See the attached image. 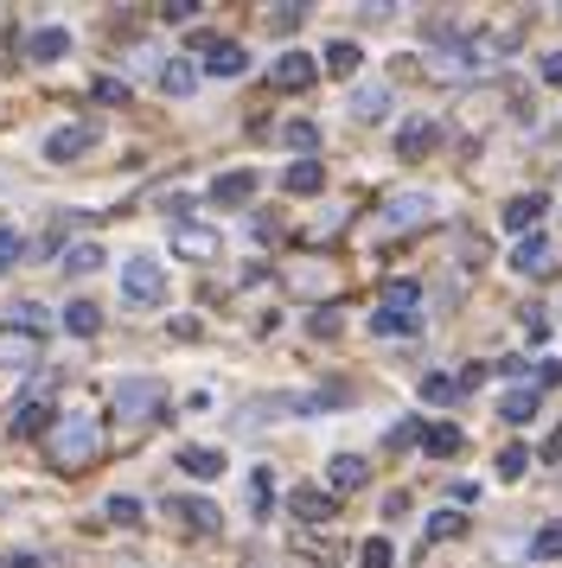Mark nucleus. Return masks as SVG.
I'll list each match as a JSON object with an SVG mask.
<instances>
[{
  "label": "nucleus",
  "instance_id": "obj_1",
  "mask_svg": "<svg viewBox=\"0 0 562 568\" xmlns=\"http://www.w3.org/2000/svg\"><path fill=\"white\" fill-rule=\"evenodd\" d=\"M122 301H128V307H141V313L167 301V268H160V256L134 250V256L122 262Z\"/></svg>",
  "mask_w": 562,
  "mask_h": 568
},
{
  "label": "nucleus",
  "instance_id": "obj_2",
  "mask_svg": "<svg viewBox=\"0 0 562 568\" xmlns=\"http://www.w3.org/2000/svg\"><path fill=\"white\" fill-rule=\"evenodd\" d=\"M97 141H102L97 122H64V129L46 134V160H58V166H64V160H83Z\"/></svg>",
  "mask_w": 562,
  "mask_h": 568
},
{
  "label": "nucleus",
  "instance_id": "obj_3",
  "mask_svg": "<svg viewBox=\"0 0 562 568\" xmlns=\"http://www.w3.org/2000/svg\"><path fill=\"white\" fill-rule=\"evenodd\" d=\"M51 428V396H20L13 409H7V435L13 440H32Z\"/></svg>",
  "mask_w": 562,
  "mask_h": 568
},
{
  "label": "nucleus",
  "instance_id": "obj_4",
  "mask_svg": "<svg viewBox=\"0 0 562 568\" xmlns=\"http://www.w3.org/2000/svg\"><path fill=\"white\" fill-rule=\"evenodd\" d=\"M160 409V384H148V377H128V384H116V422H141V415Z\"/></svg>",
  "mask_w": 562,
  "mask_h": 568
},
{
  "label": "nucleus",
  "instance_id": "obj_5",
  "mask_svg": "<svg viewBox=\"0 0 562 568\" xmlns=\"http://www.w3.org/2000/svg\"><path fill=\"white\" fill-rule=\"evenodd\" d=\"M167 517H179V524L199 530V537H218V524H224V511H218L211 498H167Z\"/></svg>",
  "mask_w": 562,
  "mask_h": 568
},
{
  "label": "nucleus",
  "instance_id": "obj_6",
  "mask_svg": "<svg viewBox=\"0 0 562 568\" xmlns=\"http://www.w3.org/2000/svg\"><path fill=\"white\" fill-rule=\"evenodd\" d=\"M250 71V52L237 39H211L204 45V78H243Z\"/></svg>",
  "mask_w": 562,
  "mask_h": 568
},
{
  "label": "nucleus",
  "instance_id": "obj_7",
  "mask_svg": "<svg viewBox=\"0 0 562 568\" xmlns=\"http://www.w3.org/2000/svg\"><path fill=\"white\" fill-rule=\"evenodd\" d=\"M313 78H320V64H313L307 52H281L275 71H269V83H275V90H307Z\"/></svg>",
  "mask_w": 562,
  "mask_h": 568
},
{
  "label": "nucleus",
  "instance_id": "obj_8",
  "mask_svg": "<svg viewBox=\"0 0 562 568\" xmlns=\"http://www.w3.org/2000/svg\"><path fill=\"white\" fill-rule=\"evenodd\" d=\"M429 460H454L460 447H466V435H460L454 422H422V440H415Z\"/></svg>",
  "mask_w": 562,
  "mask_h": 568
},
{
  "label": "nucleus",
  "instance_id": "obj_9",
  "mask_svg": "<svg viewBox=\"0 0 562 568\" xmlns=\"http://www.w3.org/2000/svg\"><path fill=\"white\" fill-rule=\"evenodd\" d=\"M255 199V173H224V180H211V205L218 211H243Z\"/></svg>",
  "mask_w": 562,
  "mask_h": 568
},
{
  "label": "nucleus",
  "instance_id": "obj_10",
  "mask_svg": "<svg viewBox=\"0 0 562 568\" xmlns=\"http://www.w3.org/2000/svg\"><path fill=\"white\" fill-rule=\"evenodd\" d=\"M364 479H371V460H364V454H332L327 460V486L332 491H358Z\"/></svg>",
  "mask_w": 562,
  "mask_h": 568
},
{
  "label": "nucleus",
  "instance_id": "obj_11",
  "mask_svg": "<svg viewBox=\"0 0 562 568\" xmlns=\"http://www.w3.org/2000/svg\"><path fill=\"white\" fill-rule=\"evenodd\" d=\"M434 141H441V129L415 115V122H403V129H397V160H422V154H434Z\"/></svg>",
  "mask_w": 562,
  "mask_h": 568
},
{
  "label": "nucleus",
  "instance_id": "obj_12",
  "mask_svg": "<svg viewBox=\"0 0 562 568\" xmlns=\"http://www.w3.org/2000/svg\"><path fill=\"white\" fill-rule=\"evenodd\" d=\"M543 211H550V199H543V192H518V199L505 205V217H499V224H505V231H518V236H531V224L543 217Z\"/></svg>",
  "mask_w": 562,
  "mask_h": 568
},
{
  "label": "nucleus",
  "instance_id": "obj_13",
  "mask_svg": "<svg viewBox=\"0 0 562 568\" xmlns=\"http://www.w3.org/2000/svg\"><path fill=\"white\" fill-rule=\"evenodd\" d=\"M64 52H71V32L64 27H39L32 39H26V58H32V64H58Z\"/></svg>",
  "mask_w": 562,
  "mask_h": 568
},
{
  "label": "nucleus",
  "instance_id": "obj_14",
  "mask_svg": "<svg viewBox=\"0 0 562 568\" xmlns=\"http://www.w3.org/2000/svg\"><path fill=\"white\" fill-rule=\"evenodd\" d=\"M173 250H179V256H192V262H211V256H218V231H204V224H179Z\"/></svg>",
  "mask_w": 562,
  "mask_h": 568
},
{
  "label": "nucleus",
  "instance_id": "obj_15",
  "mask_svg": "<svg viewBox=\"0 0 562 568\" xmlns=\"http://www.w3.org/2000/svg\"><path fill=\"white\" fill-rule=\"evenodd\" d=\"M288 505H294V517H301V524H327V517L339 511V498H332V491H320V486H301Z\"/></svg>",
  "mask_w": 562,
  "mask_h": 568
},
{
  "label": "nucleus",
  "instance_id": "obj_16",
  "mask_svg": "<svg viewBox=\"0 0 562 568\" xmlns=\"http://www.w3.org/2000/svg\"><path fill=\"white\" fill-rule=\"evenodd\" d=\"M160 90H167V97H192V90H199V64H192V58H167V64H160Z\"/></svg>",
  "mask_w": 562,
  "mask_h": 568
},
{
  "label": "nucleus",
  "instance_id": "obj_17",
  "mask_svg": "<svg viewBox=\"0 0 562 568\" xmlns=\"http://www.w3.org/2000/svg\"><path fill=\"white\" fill-rule=\"evenodd\" d=\"M281 185H288L294 199H313V192L327 185V166H320V160H294V166L281 173Z\"/></svg>",
  "mask_w": 562,
  "mask_h": 568
},
{
  "label": "nucleus",
  "instance_id": "obj_18",
  "mask_svg": "<svg viewBox=\"0 0 562 568\" xmlns=\"http://www.w3.org/2000/svg\"><path fill=\"white\" fill-rule=\"evenodd\" d=\"M32 358H39V338H32V333H13V326H0V364H7V371L20 364V371H26Z\"/></svg>",
  "mask_w": 562,
  "mask_h": 568
},
{
  "label": "nucleus",
  "instance_id": "obj_19",
  "mask_svg": "<svg viewBox=\"0 0 562 568\" xmlns=\"http://www.w3.org/2000/svg\"><path fill=\"white\" fill-rule=\"evenodd\" d=\"M179 473H192V479H218V473H224V454H218V447H179Z\"/></svg>",
  "mask_w": 562,
  "mask_h": 568
},
{
  "label": "nucleus",
  "instance_id": "obj_20",
  "mask_svg": "<svg viewBox=\"0 0 562 568\" xmlns=\"http://www.w3.org/2000/svg\"><path fill=\"white\" fill-rule=\"evenodd\" d=\"M64 333L71 338H97L102 333V307L97 301H71V307H64Z\"/></svg>",
  "mask_w": 562,
  "mask_h": 568
},
{
  "label": "nucleus",
  "instance_id": "obj_21",
  "mask_svg": "<svg viewBox=\"0 0 562 568\" xmlns=\"http://www.w3.org/2000/svg\"><path fill=\"white\" fill-rule=\"evenodd\" d=\"M422 217H434V199H422V192H409V199H390V205H383V224H422Z\"/></svg>",
  "mask_w": 562,
  "mask_h": 568
},
{
  "label": "nucleus",
  "instance_id": "obj_22",
  "mask_svg": "<svg viewBox=\"0 0 562 568\" xmlns=\"http://www.w3.org/2000/svg\"><path fill=\"white\" fill-rule=\"evenodd\" d=\"M536 403H543V389H511V396H499V415H505V422H511V428H524V422H531V415H536Z\"/></svg>",
  "mask_w": 562,
  "mask_h": 568
},
{
  "label": "nucleus",
  "instance_id": "obj_23",
  "mask_svg": "<svg viewBox=\"0 0 562 568\" xmlns=\"http://www.w3.org/2000/svg\"><path fill=\"white\" fill-rule=\"evenodd\" d=\"M371 333H378V338H415V333H422V320H415V313L378 307V313H371Z\"/></svg>",
  "mask_w": 562,
  "mask_h": 568
},
{
  "label": "nucleus",
  "instance_id": "obj_24",
  "mask_svg": "<svg viewBox=\"0 0 562 568\" xmlns=\"http://www.w3.org/2000/svg\"><path fill=\"white\" fill-rule=\"evenodd\" d=\"M64 435H71V440H58V460H64V466L90 460V447H97V440H90V422H83V415H77V422H64Z\"/></svg>",
  "mask_w": 562,
  "mask_h": 568
},
{
  "label": "nucleus",
  "instance_id": "obj_25",
  "mask_svg": "<svg viewBox=\"0 0 562 568\" xmlns=\"http://www.w3.org/2000/svg\"><path fill=\"white\" fill-rule=\"evenodd\" d=\"M543 262H550V243H543V236H518V250H511V268H518V275H531V268H543Z\"/></svg>",
  "mask_w": 562,
  "mask_h": 568
},
{
  "label": "nucleus",
  "instance_id": "obj_26",
  "mask_svg": "<svg viewBox=\"0 0 562 568\" xmlns=\"http://www.w3.org/2000/svg\"><path fill=\"white\" fill-rule=\"evenodd\" d=\"M281 141H288L301 160H313V154H320V122H288V129H281Z\"/></svg>",
  "mask_w": 562,
  "mask_h": 568
},
{
  "label": "nucleus",
  "instance_id": "obj_27",
  "mask_svg": "<svg viewBox=\"0 0 562 568\" xmlns=\"http://www.w3.org/2000/svg\"><path fill=\"white\" fill-rule=\"evenodd\" d=\"M422 403H441V409H454V403H460V384L448 377V371H429V377H422Z\"/></svg>",
  "mask_w": 562,
  "mask_h": 568
},
{
  "label": "nucleus",
  "instance_id": "obj_28",
  "mask_svg": "<svg viewBox=\"0 0 562 568\" xmlns=\"http://www.w3.org/2000/svg\"><path fill=\"white\" fill-rule=\"evenodd\" d=\"M383 109H390V90H383V83H371V90H358V97H352V115H358V122H378Z\"/></svg>",
  "mask_w": 562,
  "mask_h": 568
},
{
  "label": "nucleus",
  "instance_id": "obj_29",
  "mask_svg": "<svg viewBox=\"0 0 562 568\" xmlns=\"http://www.w3.org/2000/svg\"><path fill=\"white\" fill-rule=\"evenodd\" d=\"M383 307L390 313H415L422 307V282H390L383 287Z\"/></svg>",
  "mask_w": 562,
  "mask_h": 568
},
{
  "label": "nucleus",
  "instance_id": "obj_30",
  "mask_svg": "<svg viewBox=\"0 0 562 568\" xmlns=\"http://www.w3.org/2000/svg\"><path fill=\"white\" fill-rule=\"evenodd\" d=\"M531 556H536V562H562V524H543V530H536Z\"/></svg>",
  "mask_w": 562,
  "mask_h": 568
},
{
  "label": "nucleus",
  "instance_id": "obj_31",
  "mask_svg": "<svg viewBox=\"0 0 562 568\" xmlns=\"http://www.w3.org/2000/svg\"><path fill=\"white\" fill-rule=\"evenodd\" d=\"M250 505H255V517L275 505V473H269V466H255L250 473Z\"/></svg>",
  "mask_w": 562,
  "mask_h": 568
},
{
  "label": "nucleus",
  "instance_id": "obj_32",
  "mask_svg": "<svg viewBox=\"0 0 562 568\" xmlns=\"http://www.w3.org/2000/svg\"><path fill=\"white\" fill-rule=\"evenodd\" d=\"M90 268H102L97 243H77V250H64V275H90Z\"/></svg>",
  "mask_w": 562,
  "mask_h": 568
},
{
  "label": "nucleus",
  "instance_id": "obj_33",
  "mask_svg": "<svg viewBox=\"0 0 562 568\" xmlns=\"http://www.w3.org/2000/svg\"><path fill=\"white\" fill-rule=\"evenodd\" d=\"M358 568H397V549H390V537H371L364 549H358Z\"/></svg>",
  "mask_w": 562,
  "mask_h": 568
},
{
  "label": "nucleus",
  "instance_id": "obj_34",
  "mask_svg": "<svg viewBox=\"0 0 562 568\" xmlns=\"http://www.w3.org/2000/svg\"><path fill=\"white\" fill-rule=\"evenodd\" d=\"M327 71H339V78H352V71H358V45H352V39L327 45Z\"/></svg>",
  "mask_w": 562,
  "mask_h": 568
},
{
  "label": "nucleus",
  "instance_id": "obj_35",
  "mask_svg": "<svg viewBox=\"0 0 562 568\" xmlns=\"http://www.w3.org/2000/svg\"><path fill=\"white\" fill-rule=\"evenodd\" d=\"M460 530H466V517L460 511H434L429 517V542H448V537H460Z\"/></svg>",
  "mask_w": 562,
  "mask_h": 568
},
{
  "label": "nucleus",
  "instance_id": "obj_36",
  "mask_svg": "<svg viewBox=\"0 0 562 568\" xmlns=\"http://www.w3.org/2000/svg\"><path fill=\"white\" fill-rule=\"evenodd\" d=\"M390 447H397V454H403V447H415V440H422V422H415V415H403V422H397V428H390Z\"/></svg>",
  "mask_w": 562,
  "mask_h": 568
},
{
  "label": "nucleus",
  "instance_id": "obj_37",
  "mask_svg": "<svg viewBox=\"0 0 562 568\" xmlns=\"http://www.w3.org/2000/svg\"><path fill=\"white\" fill-rule=\"evenodd\" d=\"M339 320H345L339 307H320L313 320H307V333H313V338H339Z\"/></svg>",
  "mask_w": 562,
  "mask_h": 568
},
{
  "label": "nucleus",
  "instance_id": "obj_38",
  "mask_svg": "<svg viewBox=\"0 0 562 568\" xmlns=\"http://www.w3.org/2000/svg\"><path fill=\"white\" fill-rule=\"evenodd\" d=\"M20 256H26V243L13 236V224H0V275H7V268H13Z\"/></svg>",
  "mask_w": 562,
  "mask_h": 568
},
{
  "label": "nucleus",
  "instance_id": "obj_39",
  "mask_svg": "<svg viewBox=\"0 0 562 568\" xmlns=\"http://www.w3.org/2000/svg\"><path fill=\"white\" fill-rule=\"evenodd\" d=\"M109 524H141V498H109Z\"/></svg>",
  "mask_w": 562,
  "mask_h": 568
},
{
  "label": "nucleus",
  "instance_id": "obj_40",
  "mask_svg": "<svg viewBox=\"0 0 562 568\" xmlns=\"http://www.w3.org/2000/svg\"><path fill=\"white\" fill-rule=\"evenodd\" d=\"M524 466H531V454H524V447H505V454H499V479H518Z\"/></svg>",
  "mask_w": 562,
  "mask_h": 568
},
{
  "label": "nucleus",
  "instance_id": "obj_41",
  "mask_svg": "<svg viewBox=\"0 0 562 568\" xmlns=\"http://www.w3.org/2000/svg\"><path fill=\"white\" fill-rule=\"evenodd\" d=\"M301 27V7H275V13H269V32H294Z\"/></svg>",
  "mask_w": 562,
  "mask_h": 568
},
{
  "label": "nucleus",
  "instance_id": "obj_42",
  "mask_svg": "<svg viewBox=\"0 0 562 568\" xmlns=\"http://www.w3.org/2000/svg\"><path fill=\"white\" fill-rule=\"evenodd\" d=\"M122 97H128L122 78H97V103H122Z\"/></svg>",
  "mask_w": 562,
  "mask_h": 568
},
{
  "label": "nucleus",
  "instance_id": "obj_43",
  "mask_svg": "<svg viewBox=\"0 0 562 568\" xmlns=\"http://www.w3.org/2000/svg\"><path fill=\"white\" fill-rule=\"evenodd\" d=\"M536 71H543V83H556V90H562V52H543V64H536Z\"/></svg>",
  "mask_w": 562,
  "mask_h": 568
},
{
  "label": "nucleus",
  "instance_id": "obj_44",
  "mask_svg": "<svg viewBox=\"0 0 562 568\" xmlns=\"http://www.w3.org/2000/svg\"><path fill=\"white\" fill-rule=\"evenodd\" d=\"M562 384V358H550L543 371H536V389H556Z\"/></svg>",
  "mask_w": 562,
  "mask_h": 568
},
{
  "label": "nucleus",
  "instance_id": "obj_45",
  "mask_svg": "<svg viewBox=\"0 0 562 568\" xmlns=\"http://www.w3.org/2000/svg\"><path fill=\"white\" fill-rule=\"evenodd\" d=\"M192 13H199L192 0H167V7H160V20H192Z\"/></svg>",
  "mask_w": 562,
  "mask_h": 568
},
{
  "label": "nucleus",
  "instance_id": "obj_46",
  "mask_svg": "<svg viewBox=\"0 0 562 568\" xmlns=\"http://www.w3.org/2000/svg\"><path fill=\"white\" fill-rule=\"evenodd\" d=\"M448 491H454V505H473V498H480V486H473V479H454Z\"/></svg>",
  "mask_w": 562,
  "mask_h": 568
},
{
  "label": "nucleus",
  "instance_id": "obj_47",
  "mask_svg": "<svg viewBox=\"0 0 562 568\" xmlns=\"http://www.w3.org/2000/svg\"><path fill=\"white\" fill-rule=\"evenodd\" d=\"M543 460H562V428H556L550 440H543Z\"/></svg>",
  "mask_w": 562,
  "mask_h": 568
}]
</instances>
